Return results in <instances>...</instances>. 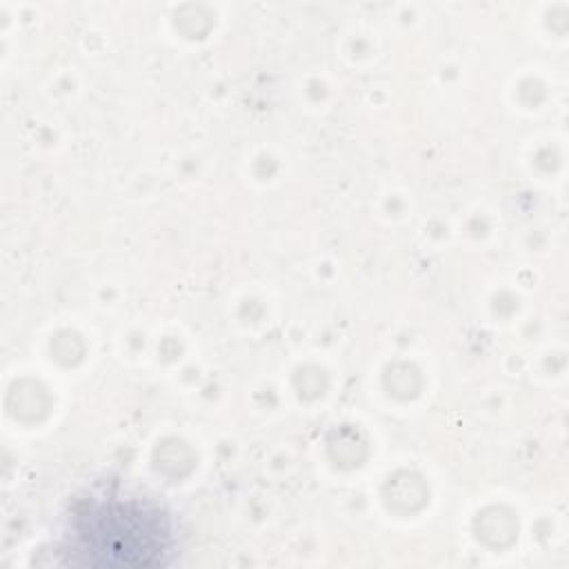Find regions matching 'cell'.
<instances>
[{"mask_svg": "<svg viewBox=\"0 0 569 569\" xmlns=\"http://www.w3.org/2000/svg\"><path fill=\"white\" fill-rule=\"evenodd\" d=\"M71 551L89 565H158L169 553L171 529L164 513L136 498H100L71 520Z\"/></svg>", "mask_w": 569, "mask_h": 569, "instance_id": "6da1fadb", "label": "cell"}]
</instances>
